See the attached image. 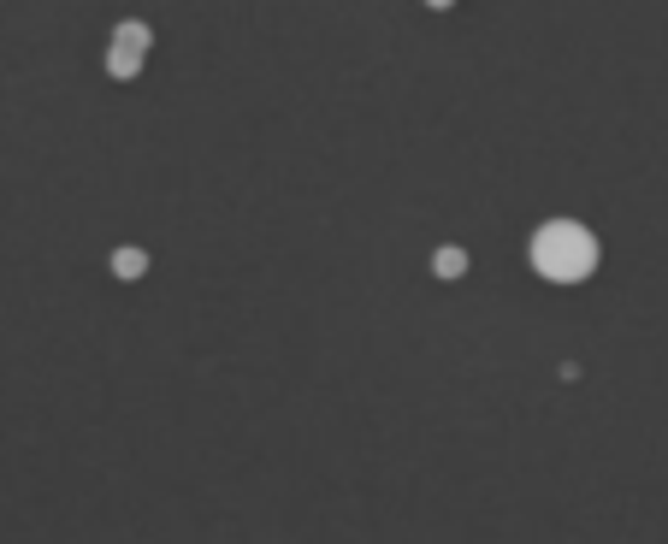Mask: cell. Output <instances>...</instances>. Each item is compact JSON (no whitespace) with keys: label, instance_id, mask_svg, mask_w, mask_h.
<instances>
[{"label":"cell","instance_id":"cell-3","mask_svg":"<svg viewBox=\"0 0 668 544\" xmlns=\"http://www.w3.org/2000/svg\"><path fill=\"white\" fill-rule=\"evenodd\" d=\"M113 278H119V284H136V278H148V249H136V243H119V249H113Z\"/></svg>","mask_w":668,"mask_h":544},{"label":"cell","instance_id":"cell-1","mask_svg":"<svg viewBox=\"0 0 668 544\" xmlns=\"http://www.w3.org/2000/svg\"><path fill=\"white\" fill-rule=\"evenodd\" d=\"M527 261L544 284H586L603 261L598 231L586 219H544L527 243Z\"/></svg>","mask_w":668,"mask_h":544},{"label":"cell","instance_id":"cell-2","mask_svg":"<svg viewBox=\"0 0 668 544\" xmlns=\"http://www.w3.org/2000/svg\"><path fill=\"white\" fill-rule=\"evenodd\" d=\"M473 255L462 243H444V249H432V278H444V284H456V278H468Z\"/></svg>","mask_w":668,"mask_h":544},{"label":"cell","instance_id":"cell-4","mask_svg":"<svg viewBox=\"0 0 668 544\" xmlns=\"http://www.w3.org/2000/svg\"><path fill=\"white\" fill-rule=\"evenodd\" d=\"M142 60H148V54H136V48H119V42H113V48H107V77L131 83V77H142Z\"/></svg>","mask_w":668,"mask_h":544},{"label":"cell","instance_id":"cell-6","mask_svg":"<svg viewBox=\"0 0 668 544\" xmlns=\"http://www.w3.org/2000/svg\"><path fill=\"white\" fill-rule=\"evenodd\" d=\"M426 6H432V12H450V6H456V0H426Z\"/></svg>","mask_w":668,"mask_h":544},{"label":"cell","instance_id":"cell-5","mask_svg":"<svg viewBox=\"0 0 668 544\" xmlns=\"http://www.w3.org/2000/svg\"><path fill=\"white\" fill-rule=\"evenodd\" d=\"M113 42H119V48H136V54H148V48H154V30H148L142 18H125V24H113Z\"/></svg>","mask_w":668,"mask_h":544}]
</instances>
